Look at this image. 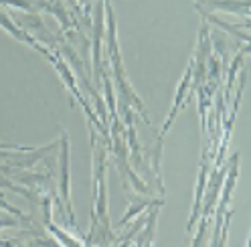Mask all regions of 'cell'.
Segmentation results:
<instances>
[{"mask_svg": "<svg viewBox=\"0 0 251 247\" xmlns=\"http://www.w3.org/2000/svg\"><path fill=\"white\" fill-rule=\"evenodd\" d=\"M201 14L215 12H235L249 17V0H195Z\"/></svg>", "mask_w": 251, "mask_h": 247, "instance_id": "2", "label": "cell"}, {"mask_svg": "<svg viewBox=\"0 0 251 247\" xmlns=\"http://www.w3.org/2000/svg\"><path fill=\"white\" fill-rule=\"evenodd\" d=\"M0 207H6V209H8V211H12V209H10V207H8V203H6V200H2V198H0Z\"/></svg>", "mask_w": 251, "mask_h": 247, "instance_id": "5", "label": "cell"}, {"mask_svg": "<svg viewBox=\"0 0 251 247\" xmlns=\"http://www.w3.org/2000/svg\"><path fill=\"white\" fill-rule=\"evenodd\" d=\"M0 26H2L4 30H8V33H10L12 37H17V39H21V41L28 43L30 47H37V41H35L33 37H28L21 26H14V25H12V21H10V14H6L2 8H0Z\"/></svg>", "mask_w": 251, "mask_h": 247, "instance_id": "3", "label": "cell"}, {"mask_svg": "<svg viewBox=\"0 0 251 247\" xmlns=\"http://www.w3.org/2000/svg\"><path fill=\"white\" fill-rule=\"evenodd\" d=\"M0 4L4 6H17L21 10H28V14H37L41 10L45 12H51L61 21V25L69 28L71 26V19H69V10H67V4L65 6H55L49 0H0Z\"/></svg>", "mask_w": 251, "mask_h": 247, "instance_id": "1", "label": "cell"}, {"mask_svg": "<svg viewBox=\"0 0 251 247\" xmlns=\"http://www.w3.org/2000/svg\"><path fill=\"white\" fill-rule=\"evenodd\" d=\"M79 2L85 6V10H91V0H79Z\"/></svg>", "mask_w": 251, "mask_h": 247, "instance_id": "4", "label": "cell"}]
</instances>
